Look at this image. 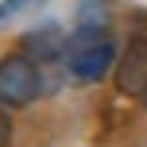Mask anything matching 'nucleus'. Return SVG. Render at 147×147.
Listing matches in <instances>:
<instances>
[{
	"mask_svg": "<svg viewBox=\"0 0 147 147\" xmlns=\"http://www.w3.org/2000/svg\"><path fill=\"white\" fill-rule=\"evenodd\" d=\"M116 39H112L109 27H81V23H74L70 39H66V74L74 81H81V85H93V81L109 78L112 70H116Z\"/></svg>",
	"mask_w": 147,
	"mask_h": 147,
	"instance_id": "obj_1",
	"label": "nucleus"
},
{
	"mask_svg": "<svg viewBox=\"0 0 147 147\" xmlns=\"http://www.w3.org/2000/svg\"><path fill=\"white\" fill-rule=\"evenodd\" d=\"M39 93H43V66L35 58H27L23 51L4 54L0 58V105L8 112L27 109L39 101Z\"/></svg>",
	"mask_w": 147,
	"mask_h": 147,
	"instance_id": "obj_2",
	"label": "nucleus"
},
{
	"mask_svg": "<svg viewBox=\"0 0 147 147\" xmlns=\"http://www.w3.org/2000/svg\"><path fill=\"white\" fill-rule=\"evenodd\" d=\"M112 85L124 97H143V89H147V35L128 39V47L116 58V70H112Z\"/></svg>",
	"mask_w": 147,
	"mask_h": 147,
	"instance_id": "obj_3",
	"label": "nucleus"
},
{
	"mask_svg": "<svg viewBox=\"0 0 147 147\" xmlns=\"http://www.w3.org/2000/svg\"><path fill=\"white\" fill-rule=\"evenodd\" d=\"M66 39H70V35H62L58 23L31 27L27 35H23V54L35 58L39 66H47V62H54V58H66Z\"/></svg>",
	"mask_w": 147,
	"mask_h": 147,
	"instance_id": "obj_4",
	"label": "nucleus"
},
{
	"mask_svg": "<svg viewBox=\"0 0 147 147\" xmlns=\"http://www.w3.org/2000/svg\"><path fill=\"white\" fill-rule=\"evenodd\" d=\"M78 23L81 27H109V12H105L101 0H85L78 12Z\"/></svg>",
	"mask_w": 147,
	"mask_h": 147,
	"instance_id": "obj_5",
	"label": "nucleus"
},
{
	"mask_svg": "<svg viewBox=\"0 0 147 147\" xmlns=\"http://www.w3.org/2000/svg\"><path fill=\"white\" fill-rule=\"evenodd\" d=\"M47 0H0V27H4L8 20H16V16L31 12V8H43Z\"/></svg>",
	"mask_w": 147,
	"mask_h": 147,
	"instance_id": "obj_6",
	"label": "nucleus"
},
{
	"mask_svg": "<svg viewBox=\"0 0 147 147\" xmlns=\"http://www.w3.org/2000/svg\"><path fill=\"white\" fill-rule=\"evenodd\" d=\"M8 140H12V116H8V109L0 105V147H8Z\"/></svg>",
	"mask_w": 147,
	"mask_h": 147,
	"instance_id": "obj_7",
	"label": "nucleus"
},
{
	"mask_svg": "<svg viewBox=\"0 0 147 147\" xmlns=\"http://www.w3.org/2000/svg\"><path fill=\"white\" fill-rule=\"evenodd\" d=\"M140 101H143V109H147V89H143V97H140Z\"/></svg>",
	"mask_w": 147,
	"mask_h": 147,
	"instance_id": "obj_8",
	"label": "nucleus"
}]
</instances>
